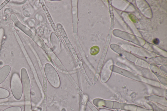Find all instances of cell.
Returning <instances> with one entry per match:
<instances>
[{
    "label": "cell",
    "mask_w": 167,
    "mask_h": 111,
    "mask_svg": "<svg viewBox=\"0 0 167 111\" xmlns=\"http://www.w3.org/2000/svg\"><path fill=\"white\" fill-rule=\"evenodd\" d=\"M99 50L97 47H94L90 50V53L92 55H95L98 53Z\"/></svg>",
    "instance_id": "6da1fadb"
},
{
    "label": "cell",
    "mask_w": 167,
    "mask_h": 111,
    "mask_svg": "<svg viewBox=\"0 0 167 111\" xmlns=\"http://www.w3.org/2000/svg\"><path fill=\"white\" fill-rule=\"evenodd\" d=\"M9 1H9V0L6 1L1 5H0V10L2 9L9 2Z\"/></svg>",
    "instance_id": "7a4b0ae2"
},
{
    "label": "cell",
    "mask_w": 167,
    "mask_h": 111,
    "mask_svg": "<svg viewBox=\"0 0 167 111\" xmlns=\"http://www.w3.org/2000/svg\"><path fill=\"white\" fill-rule=\"evenodd\" d=\"M159 40L158 38H156L153 41V43L156 45L158 44L159 43Z\"/></svg>",
    "instance_id": "3957f363"
}]
</instances>
